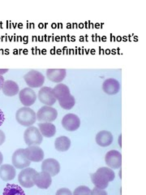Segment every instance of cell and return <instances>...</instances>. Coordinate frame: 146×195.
I'll use <instances>...</instances> for the list:
<instances>
[{"mask_svg":"<svg viewBox=\"0 0 146 195\" xmlns=\"http://www.w3.org/2000/svg\"><path fill=\"white\" fill-rule=\"evenodd\" d=\"M56 99L59 100V105L65 110H71L75 106V98L71 95L68 86L65 84L59 83L53 89Z\"/></svg>","mask_w":146,"mask_h":195,"instance_id":"1","label":"cell"},{"mask_svg":"<svg viewBox=\"0 0 146 195\" xmlns=\"http://www.w3.org/2000/svg\"><path fill=\"white\" fill-rule=\"evenodd\" d=\"M115 174L114 171L106 167H102L97 170L95 173L91 174V180L95 187L105 189L107 188L109 182L114 181Z\"/></svg>","mask_w":146,"mask_h":195,"instance_id":"2","label":"cell"},{"mask_svg":"<svg viewBox=\"0 0 146 195\" xmlns=\"http://www.w3.org/2000/svg\"><path fill=\"white\" fill-rule=\"evenodd\" d=\"M16 119L20 125L24 127L33 126L37 121V115L33 109L28 106H24L16 113Z\"/></svg>","mask_w":146,"mask_h":195,"instance_id":"3","label":"cell"},{"mask_svg":"<svg viewBox=\"0 0 146 195\" xmlns=\"http://www.w3.org/2000/svg\"><path fill=\"white\" fill-rule=\"evenodd\" d=\"M43 137L39 129L34 126L28 127L24 132V140L26 145L30 146H40L42 142Z\"/></svg>","mask_w":146,"mask_h":195,"instance_id":"4","label":"cell"},{"mask_svg":"<svg viewBox=\"0 0 146 195\" xmlns=\"http://www.w3.org/2000/svg\"><path fill=\"white\" fill-rule=\"evenodd\" d=\"M36 115L40 123H51L58 117V112L54 107L45 105L37 111Z\"/></svg>","mask_w":146,"mask_h":195,"instance_id":"5","label":"cell"},{"mask_svg":"<svg viewBox=\"0 0 146 195\" xmlns=\"http://www.w3.org/2000/svg\"><path fill=\"white\" fill-rule=\"evenodd\" d=\"M24 79L29 88H39L44 85L45 77L40 72L31 70L24 76Z\"/></svg>","mask_w":146,"mask_h":195,"instance_id":"6","label":"cell"},{"mask_svg":"<svg viewBox=\"0 0 146 195\" xmlns=\"http://www.w3.org/2000/svg\"><path fill=\"white\" fill-rule=\"evenodd\" d=\"M37 171L31 167H26L21 170V172L19 173L18 176V181L20 182V185L24 188H32L34 186L33 182V176L35 173H37Z\"/></svg>","mask_w":146,"mask_h":195,"instance_id":"7","label":"cell"},{"mask_svg":"<svg viewBox=\"0 0 146 195\" xmlns=\"http://www.w3.org/2000/svg\"><path fill=\"white\" fill-rule=\"evenodd\" d=\"M38 98L39 101L46 106H52L56 103V98L54 94V90L50 87H42L41 89L38 92Z\"/></svg>","mask_w":146,"mask_h":195,"instance_id":"8","label":"cell"},{"mask_svg":"<svg viewBox=\"0 0 146 195\" xmlns=\"http://www.w3.org/2000/svg\"><path fill=\"white\" fill-rule=\"evenodd\" d=\"M62 125L67 131L73 132L77 130L80 126V120L78 115L68 113L64 115L62 120Z\"/></svg>","mask_w":146,"mask_h":195,"instance_id":"9","label":"cell"},{"mask_svg":"<svg viewBox=\"0 0 146 195\" xmlns=\"http://www.w3.org/2000/svg\"><path fill=\"white\" fill-rule=\"evenodd\" d=\"M24 154L30 162H40L44 159V151L39 146H30L24 149Z\"/></svg>","mask_w":146,"mask_h":195,"instance_id":"10","label":"cell"},{"mask_svg":"<svg viewBox=\"0 0 146 195\" xmlns=\"http://www.w3.org/2000/svg\"><path fill=\"white\" fill-rule=\"evenodd\" d=\"M105 161L107 166L111 169H118L122 165V155L117 150H110L106 153Z\"/></svg>","mask_w":146,"mask_h":195,"instance_id":"11","label":"cell"},{"mask_svg":"<svg viewBox=\"0 0 146 195\" xmlns=\"http://www.w3.org/2000/svg\"><path fill=\"white\" fill-rule=\"evenodd\" d=\"M12 164L17 169H24L30 165L31 162L26 158L24 154V149L16 150L12 155Z\"/></svg>","mask_w":146,"mask_h":195,"instance_id":"12","label":"cell"},{"mask_svg":"<svg viewBox=\"0 0 146 195\" xmlns=\"http://www.w3.org/2000/svg\"><path fill=\"white\" fill-rule=\"evenodd\" d=\"M33 182L39 189H46L51 185L52 176L46 172H37L33 176Z\"/></svg>","mask_w":146,"mask_h":195,"instance_id":"13","label":"cell"},{"mask_svg":"<svg viewBox=\"0 0 146 195\" xmlns=\"http://www.w3.org/2000/svg\"><path fill=\"white\" fill-rule=\"evenodd\" d=\"M19 98L21 103L24 106H31L33 105L37 99V95L31 88H24L19 92Z\"/></svg>","mask_w":146,"mask_h":195,"instance_id":"14","label":"cell"},{"mask_svg":"<svg viewBox=\"0 0 146 195\" xmlns=\"http://www.w3.org/2000/svg\"><path fill=\"white\" fill-rule=\"evenodd\" d=\"M42 171L47 172L51 176H55L60 172V164L55 159H46L42 164Z\"/></svg>","mask_w":146,"mask_h":195,"instance_id":"15","label":"cell"},{"mask_svg":"<svg viewBox=\"0 0 146 195\" xmlns=\"http://www.w3.org/2000/svg\"><path fill=\"white\" fill-rule=\"evenodd\" d=\"M102 89L107 95H116L120 89V84L116 79L108 78L104 80L103 84H102Z\"/></svg>","mask_w":146,"mask_h":195,"instance_id":"16","label":"cell"},{"mask_svg":"<svg viewBox=\"0 0 146 195\" xmlns=\"http://www.w3.org/2000/svg\"><path fill=\"white\" fill-rule=\"evenodd\" d=\"M66 69H47L46 77L52 82L60 83L66 77Z\"/></svg>","mask_w":146,"mask_h":195,"instance_id":"17","label":"cell"},{"mask_svg":"<svg viewBox=\"0 0 146 195\" xmlns=\"http://www.w3.org/2000/svg\"><path fill=\"white\" fill-rule=\"evenodd\" d=\"M2 91L4 95L7 97H12L15 96L20 92L19 86L14 80H7L4 81L3 86H2Z\"/></svg>","mask_w":146,"mask_h":195,"instance_id":"18","label":"cell"},{"mask_svg":"<svg viewBox=\"0 0 146 195\" xmlns=\"http://www.w3.org/2000/svg\"><path fill=\"white\" fill-rule=\"evenodd\" d=\"M96 142L98 146L106 147L113 142V135L109 131L102 130L96 135Z\"/></svg>","mask_w":146,"mask_h":195,"instance_id":"19","label":"cell"},{"mask_svg":"<svg viewBox=\"0 0 146 195\" xmlns=\"http://www.w3.org/2000/svg\"><path fill=\"white\" fill-rule=\"evenodd\" d=\"M16 176V167L11 164H3L0 167V178L4 181H10Z\"/></svg>","mask_w":146,"mask_h":195,"instance_id":"20","label":"cell"},{"mask_svg":"<svg viewBox=\"0 0 146 195\" xmlns=\"http://www.w3.org/2000/svg\"><path fill=\"white\" fill-rule=\"evenodd\" d=\"M38 128L42 137H46V138H52L55 136L56 132V127L52 123L38 124Z\"/></svg>","mask_w":146,"mask_h":195,"instance_id":"21","label":"cell"},{"mask_svg":"<svg viewBox=\"0 0 146 195\" xmlns=\"http://www.w3.org/2000/svg\"><path fill=\"white\" fill-rule=\"evenodd\" d=\"M71 146V140L67 137L61 136L56 138L55 141V147L59 152H65L68 150Z\"/></svg>","mask_w":146,"mask_h":195,"instance_id":"22","label":"cell"},{"mask_svg":"<svg viewBox=\"0 0 146 195\" xmlns=\"http://www.w3.org/2000/svg\"><path fill=\"white\" fill-rule=\"evenodd\" d=\"M3 195H26L23 189L16 184H7Z\"/></svg>","mask_w":146,"mask_h":195,"instance_id":"23","label":"cell"},{"mask_svg":"<svg viewBox=\"0 0 146 195\" xmlns=\"http://www.w3.org/2000/svg\"><path fill=\"white\" fill-rule=\"evenodd\" d=\"M72 195H92V190L89 187L80 185L75 189Z\"/></svg>","mask_w":146,"mask_h":195,"instance_id":"24","label":"cell"},{"mask_svg":"<svg viewBox=\"0 0 146 195\" xmlns=\"http://www.w3.org/2000/svg\"><path fill=\"white\" fill-rule=\"evenodd\" d=\"M55 195H72V193L67 188H62V189H58Z\"/></svg>","mask_w":146,"mask_h":195,"instance_id":"25","label":"cell"},{"mask_svg":"<svg viewBox=\"0 0 146 195\" xmlns=\"http://www.w3.org/2000/svg\"><path fill=\"white\" fill-rule=\"evenodd\" d=\"M92 195H108L105 189H98L94 187V189H92Z\"/></svg>","mask_w":146,"mask_h":195,"instance_id":"26","label":"cell"},{"mask_svg":"<svg viewBox=\"0 0 146 195\" xmlns=\"http://www.w3.org/2000/svg\"><path fill=\"white\" fill-rule=\"evenodd\" d=\"M5 139H6L5 133H4V132H3L2 130H0V146H2V145L4 143Z\"/></svg>","mask_w":146,"mask_h":195,"instance_id":"27","label":"cell"},{"mask_svg":"<svg viewBox=\"0 0 146 195\" xmlns=\"http://www.w3.org/2000/svg\"><path fill=\"white\" fill-rule=\"evenodd\" d=\"M5 121V115H4V113L2 110L0 109V126L2 125Z\"/></svg>","mask_w":146,"mask_h":195,"instance_id":"28","label":"cell"},{"mask_svg":"<svg viewBox=\"0 0 146 195\" xmlns=\"http://www.w3.org/2000/svg\"><path fill=\"white\" fill-rule=\"evenodd\" d=\"M4 81H5V80H4L3 77L2 76V75H0V89H2V86H3Z\"/></svg>","mask_w":146,"mask_h":195,"instance_id":"29","label":"cell"},{"mask_svg":"<svg viewBox=\"0 0 146 195\" xmlns=\"http://www.w3.org/2000/svg\"><path fill=\"white\" fill-rule=\"evenodd\" d=\"M7 72H8V69H0V75L6 73Z\"/></svg>","mask_w":146,"mask_h":195,"instance_id":"30","label":"cell"},{"mask_svg":"<svg viewBox=\"0 0 146 195\" xmlns=\"http://www.w3.org/2000/svg\"><path fill=\"white\" fill-rule=\"evenodd\" d=\"M3 154H2V152L0 151V165H1V164H2V163H3Z\"/></svg>","mask_w":146,"mask_h":195,"instance_id":"31","label":"cell"},{"mask_svg":"<svg viewBox=\"0 0 146 195\" xmlns=\"http://www.w3.org/2000/svg\"><path fill=\"white\" fill-rule=\"evenodd\" d=\"M121 137H122V136H119V146H121Z\"/></svg>","mask_w":146,"mask_h":195,"instance_id":"32","label":"cell"}]
</instances>
